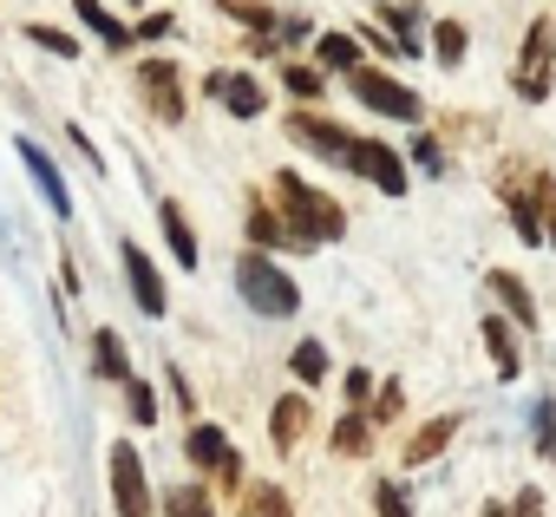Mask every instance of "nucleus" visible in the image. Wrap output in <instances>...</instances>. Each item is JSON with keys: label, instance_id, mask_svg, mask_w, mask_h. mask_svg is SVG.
Wrapping results in <instances>:
<instances>
[{"label": "nucleus", "instance_id": "nucleus-1", "mask_svg": "<svg viewBox=\"0 0 556 517\" xmlns=\"http://www.w3.org/2000/svg\"><path fill=\"white\" fill-rule=\"evenodd\" d=\"M275 203H282L289 229L308 236V242H341V236H348V210H341L328 190H315L302 171H275Z\"/></svg>", "mask_w": 556, "mask_h": 517}, {"label": "nucleus", "instance_id": "nucleus-2", "mask_svg": "<svg viewBox=\"0 0 556 517\" xmlns=\"http://www.w3.org/2000/svg\"><path fill=\"white\" fill-rule=\"evenodd\" d=\"M236 289H242V302H249L255 315H268V321H289V315L302 308L295 276H282V263H268L262 249H249L242 263H236Z\"/></svg>", "mask_w": 556, "mask_h": 517}, {"label": "nucleus", "instance_id": "nucleus-3", "mask_svg": "<svg viewBox=\"0 0 556 517\" xmlns=\"http://www.w3.org/2000/svg\"><path fill=\"white\" fill-rule=\"evenodd\" d=\"M510 86H517V99H530V105L549 99V86H556V21H549V14L530 21V34H523V47H517V66H510Z\"/></svg>", "mask_w": 556, "mask_h": 517}, {"label": "nucleus", "instance_id": "nucleus-4", "mask_svg": "<svg viewBox=\"0 0 556 517\" xmlns=\"http://www.w3.org/2000/svg\"><path fill=\"white\" fill-rule=\"evenodd\" d=\"M348 86H354V99L367 105V112H380V118H400V125H419L426 118V105H419V92L413 86H400L393 73H380V66H354L348 73Z\"/></svg>", "mask_w": 556, "mask_h": 517}, {"label": "nucleus", "instance_id": "nucleus-5", "mask_svg": "<svg viewBox=\"0 0 556 517\" xmlns=\"http://www.w3.org/2000/svg\"><path fill=\"white\" fill-rule=\"evenodd\" d=\"M105 465H112V504H118V517H157V504H151V478H144L138 445H131V439H112Z\"/></svg>", "mask_w": 556, "mask_h": 517}, {"label": "nucleus", "instance_id": "nucleus-6", "mask_svg": "<svg viewBox=\"0 0 556 517\" xmlns=\"http://www.w3.org/2000/svg\"><path fill=\"white\" fill-rule=\"evenodd\" d=\"M348 171L354 177H367L374 190H387V197H406V164H400V151L393 144H380V138H354V151H348Z\"/></svg>", "mask_w": 556, "mask_h": 517}, {"label": "nucleus", "instance_id": "nucleus-7", "mask_svg": "<svg viewBox=\"0 0 556 517\" xmlns=\"http://www.w3.org/2000/svg\"><path fill=\"white\" fill-rule=\"evenodd\" d=\"M118 255H125V282H131V302H138V308H144V315L157 321V315L170 308V295H164V276H157V263H151V255H144L138 242H125Z\"/></svg>", "mask_w": 556, "mask_h": 517}, {"label": "nucleus", "instance_id": "nucleus-8", "mask_svg": "<svg viewBox=\"0 0 556 517\" xmlns=\"http://www.w3.org/2000/svg\"><path fill=\"white\" fill-rule=\"evenodd\" d=\"M138 92L151 99V112L164 125H184V92H177V66L170 60H144L138 66Z\"/></svg>", "mask_w": 556, "mask_h": 517}, {"label": "nucleus", "instance_id": "nucleus-9", "mask_svg": "<svg viewBox=\"0 0 556 517\" xmlns=\"http://www.w3.org/2000/svg\"><path fill=\"white\" fill-rule=\"evenodd\" d=\"M289 138L308 144V151H321V157H334V164H348V151H354V131H341L334 118H315V112H295Z\"/></svg>", "mask_w": 556, "mask_h": 517}, {"label": "nucleus", "instance_id": "nucleus-10", "mask_svg": "<svg viewBox=\"0 0 556 517\" xmlns=\"http://www.w3.org/2000/svg\"><path fill=\"white\" fill-rule=\"evenodd\" d=\"M21 164L34 171V184H40V197L53 203V216H60V223H73V190H66L60 164H53V157H47V151H40L34 138H21Z\"/></svg>", "mask_w": 556, "mask_h": 517}, {"label": "nucleus", "instance_id": "nucleus-11", "mask_svg": "<svg viewBox=\"0 0 556 517\" xmlns=\"http://www.w3.org/2000/svg\"><path fill=\"white\" fill-rule=\"evenodd\" d=\"M249 242H255V249H315L308 236L289 229L282 210H268V203H249Z\"/></svg>", "mask_w": 556, "mask_h": 517}, {"label": "nucleus", "instance_id": "nucleus-12", "mask_svg": "<svg viewBox=\"0 0 556 517\" xmlns=\"http://www.w3.org/2000/svg\"><path fill=\"white\" fill-rule=\"evenodd\" d=\"M157 223H164V242H170V263L197 269V229H190V216H184L177 197H157Z\"/></svg>", "mask_w": 556, "mask_h": 517}, {"label": "nucleus", "instance_id": "nucleus-13", "mask_svg": "<svg viewBox=\"0 0 556 517\" xmlns=\"http://www.w3.org/2000/svg\"><path fill=\"white\" fill-rule=\"evenodd\" d=\"M302 432H308V400L302 393H282V400H275V413H268V445L275 452H295Z\"/></svg>", "mask_w": 556, "mask_h": 517}, {"label": "nucleus", "instance_id": "nucleus-14", "mask_svg": "<svg viewBox=\"0 0 556 517\" xmlns=\"http://www.w3.org/2000/svg\"><path fill=\"white\" fill-rule=\"evenodd\" d=\"M478 328H484V354L497 361V380H517V367H523V361H517V321H504V315H484Z\"/></svg>", "mask_w": 556, "mask_h": 517}, {"label": "nucleus", "instance_id": "nucleus-15", "mask_svg": "<svg viewBox=\"0 0 556 517\" xmlns=\"http://www.w3.org/2000/svg\"><path fill=\"white\" fill-rule=\"evenodd\" d=\"M184 452H190V465H197V471H223V458H229V439H223V426L197 419V426L184 432Z\"/></svg>", "mask_w": 556, "mask_h": 517}, {"label": "nucleus", "instance_id": "nucleus-16", "mask_svg": "<svg viewBox=\"0 0 556 517\" xmlns=\"http://www.w3.org/2000/svg\"><path fill=\"white\" fill-rule=\"evenodd\" d=\"M73 14H79V27H86L92 40H105L112 53H118V47H131V27H125L118 14H105V0H73Z\"/></svg>", "mask_w": 556, "mask_h": 517}, {"label": "nucleus", "instance_id": "nucleus-17", "mask_svg": "<svg viewBox=\"0 0 556 517\" xmlns=\"http://www.w3.org/2000/svg\"><path fill=\"white\" fill-rule=\"evenodd\" d=\"M452 439H458V419H452V413H445V419H426V426L406 439V465H432Z\"/></svg>", "mask_w": 556, "mask_h": 517}, {"label": "nucleus", "instance_id": "nucleus-18", "mask_svg": "<svg viewBox=\"0 0 556 517\" xmlns=\"http://www.w3.org/2000/svg\"><path fill=\"white\" fill-rule=\"evenodd\" d=\"M223 105H229V118H262L268 92H262L255 73H229V79H223Z\"/></svg>", "mask_w": 556, "mask_h": 517}, {"label": "nucleus", "instance_id": "nucleus-19", "mask_svg": "<svg viewBox=\"0 0 556 517\" xmlns=\"http://www.w3.org/2000/svg\"><path fill=\"white\" fill-rule=\"evenodd\" d=\"M491 295L504 302V315H510L517 328H536V302H530V289H523L510 269H491Z\"/></svg>", "mask_w": 556, "mask_h": 517}, {"label": "nucleus", "instance_id": "nucleus-20", "mask_svg": "<svg viewBox=\"0 0 556 517\" xmlns=\"http://www.w3.org/2000/svg\"><path fill=\"white\" fill-rule=\"evenodd\" d=\"M92 361H99V374H105L112 387H125V380H131V361H125L118 328H99V335H92Z\"/></svg>", "mask_w": 556, "mask_h": 517}, {"label": "nucleus", "instance_id": "nucleus-21", "mask_svg": "<svg viewBox=\"0 0 556 517\" xmlns=\"http://www.w3.org/2000/svg\"><path fill=\"white\" fill-rule=\"evenodd\" d=\"M432 60H439L445 73H458V66H465V21H452V14H445V21H432Z\"/></svg>", "mask_w": 556, "mask_h": 517}, {"label": "nucleus", "instance_id": "nucleus-22", "mask_svg": "<svg viewBox=\"0 0 556 517\" xmlns=\"http://www.w3.org/2000/svg\"><path fill=\"white\" fill-rule=\"evenodd\" d=\"M315 60H321V66H341V73H354V66L367 60V47H361L354 34H321V40H315Z\"/></svg>", "mask_w": 556, "mask_h": 517}, {"label": "nucleus", "instance_id": "nucleus-23", "mask_svg": "<svg viewBox=\"0 0 556 517\" xmlns=\"http://www.w3.org/2000/svg\"><path fill=\"white\" fill-rule=\"evenodd\" d=\"M164 517H216L210 484H170L164 491Z\"/></svg>", "mask_w": 556, "mask_h": 517}, {"label": "nucleus", "instance_id": "nucleus-24", "mask_svg": "<svg viewBox=\"0 0 556 517\" xmlns=\"http://www.w3.org/2000/svg\"><path fill=\"white\" fill-rule=\"evenodd\" d=\"M367 445H374V419H367V413L354 406V413H348V419L334 426V452H341V458H361Z\"/></svg>", "mask_w": 556, "mask_h": 517}, {"label": "nucleus", "instance_id": "nucleus-25", "mask_svg": "<svg viewBox=\"0 0 556 517\" xmlns=\"http://www.w3.org/2000/svg\"><path fill=\"white\" fill-rule=\"evenodd\" d=\"M289 374H295L302 387H321V380H328V348H321V341H302V348L289 354Z\"/></svg>", "mask_w": 556, "mask_h": 517}, {"label": "nucleus", "instance_id": "nucleus-26", "mask_svg": "<svg viewBox=\"0 0 556 517\" xmlns=\"http://www.w3.org/2000/svg\"><path fill=\"white\" fill-rule=\"evenodd\" d=\"M242 510H249V517H295L282 484H249V491H242Z\"/></svg>", "mask_w": 556, "mask_h": 517}, {"label": "nucleus", "instance_id": "nucleus-27", "mask_svg": "<svg viewBox=\"0 0 556 517\" xmlns=\"http://www.w3.org/2000/svg\"><path fill=\"white\" fill-rule=\"evenodd\" d=\"M530 197H536V223H543V242H556V177H549V171H530Z\"/></svg>", "mask_w": 556, "mask_h": 517}, {"label": "nucleus", "instance_id": "nucleus-28", "mask_svg": "<svg viewBox=\"0 0 556 517\" xmlns=\"http://www.w3.org/2000/svg\"><path fill=\"white\" fill-rule=\"evenodd\" d=\"M125 413H131V426H157V393H151V380H125Z\"/></svg>", "mask_w": 556, "mask_h": 517}, {"label": "nucleus", "instance_id": "nucleus-29", "mask_svg": "<svg viewBox=\"0 0 556 517\" xmlns=\"http://www.w3.org/2000/svg\"><path fill=\"white\" fill-rule=\"evenodd\" d=\"M223 14H229V21H242V27H255L262 40L275 34V8H262V0H223Z\"/></svg>", "mask_w": 556, "mask_h": 517}, {"label": "nucleus", "instance_id": "nucleus-30", "mask_svg": "<svg viewBox=\"0 0 556 517\" xmlns=\"http://www.w3.org/2000/svg\"><path fill=\"white\" fill-rule=\"evenodd\" d=\"M27 40H34V47H47L53 60H79V40H73V34H60V27H47V21H34V27H27Z\"/></svg>", "mask_w": 556, "mask_h": 517}, {"label": "nucleus", "instance_id": "nucleus-31", "mask_svg": "<svg viewBox=\"0 0 556 517\" xmlns=\"http://www.w3.org/2000/svg\"><path fill=\"white\" fill-rule=\"evenodd\" d=\"M374 510H380V517H413V497H406V484H400V478L374 484Z\"/></svg>", "mask_w": 556, "mask_h": 517}, {"label": "nucleus", "instance_id": "nucleus-32", "mask_svg": "<svg viewBox=\"0 0 556 517\" xmlns=\"http://www.w3.org/2000/svg\"><path fill=\"white\" fill-rule=\"evenodd\" d=\"M354 40H361V47H367V53H387V60H419V53H413V47H406V40H393V34H380V27H361V34H354Z\"/></svg>", "mask_w": 556, "mask_h": 517}, {"label": "nucleus", "instance_id": "nucleus-33", "mask_svg": "<svg viewBox=\"0 0 556 517\" xmlns=\"http://www.w3.org/2000/svg\"><path fill=\"white\" fill-rule=\"evenodd\" d=\"M413 164H419L426 177H445V151H439V138H432V131H419V138H413Z\"/></svg>", "mask_w": 556, "mask_h": 517}, {"label": "nucleus", "instance_id": "nucleus-34", "mask_svg": "<svg viewBox=\"0 0 556 517\" xmlns=\"http://www.w3.org/2000/svg\"><path fill=\"white\" fill-rule=\"evenodd\" d=\"M484 517H543V491H536V484H523L510 510H504V504H484Z\"/></svg>", "mask_w": 556, "mask_h": 517}, {"label": "nucleus", "instance_id": "nucleus-35", "mask_svg": "<svg viewBox=\"0 0 556 517\" xmlns=\"http://www.w3.org/2000/svg\"><path fill=\"white\" fill-rule=\"evenodd\" d=\"M536 452L556 465V400H543V406H536Z\"/></svg>", "mask_w": 556, "mask_h": 517}, {"label": "nucleus", "instance_id": "nucleus-36", "mask_svg": "<svg viewBox=\"0 0 556 517\" xmlns=\"http://www.w3.org/2000/svg\"><path fill=\"white\" fill-rule=\"evenodd\" d=\"M387 27H393V40H406L419 53V14L413 8H387Z\"/></svg>", "mask_w": 556, "mask_h": 517}, {"label": "nucleus", "instance_id": "nucleus-37", "mask_svg": "<svg viewBox=\"0 0 556 517\" xmlns=\"http://www.w3.org/2000/svg\"><path fill=\"white\" fill-rule=\"evenodd\" d=\"M282 79H289L295 99H321V73L315 66H282Z\"/></svg>", "mask_w": 556, "mask_h": 517}, {"label": "nucleus", "instance_id": "nucleus-38", "mask_svg": "<svg viewBox=\"0 0 556 517\" xmlns=\"http://www.w3.org/2000/svg\"><path fill=\"white\" fill-rule=\"evenodd\" d=\"M341 393H348V406H367V393H374V374H367V367H348V374H341Z\"/></svg>", "mask_w": 556, "mask_h": 517}, {"label": "nucleus", "instance_id": "nucleus-39", "mask_svg": "<svg viewBox=\"0 0 556 517\" xmlns=\"http://www.w3.org/2000/svg\"><path fill=\"white\" fill-rule=\"evenodd\" d=\"M170 27H177V21H170V14H144V21H138V27H131V40H164V34H170Z\"/></svg>", "mask_w": 556, "mask_h": 517}, {"label": "nucleus", "instance_id": "nucleus-40", "mask_svg": "<svg viewBox=\"0 0 556 517\" xmlns=\"http://www.w3.org/2000/svg\"><path fill=\"white\" fill-rule=\"evenodd\" d=\"M400 413V387H380V406H374V419H393Z\"/></svg>", "mask_w": 556, "mask_h": 517}]
</instances>
